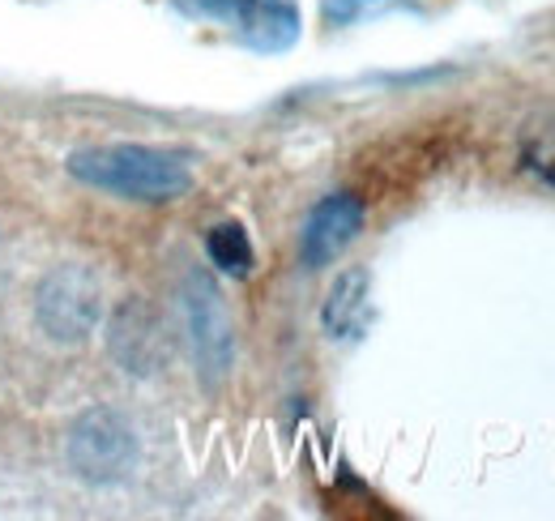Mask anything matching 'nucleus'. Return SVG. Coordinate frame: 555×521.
<instances>
[{
    "instance_id": "nucleus-1",
    "label": "nucleus",
    "mask_w": 555,
    "mask_h": 521,
    "mask_svg": "<svg viewBox=\"0 0 555 521\" xmlns=\"http://www.w3.org/2000/svg\"><path fill=\"white\" fill-rule=\"evenodd\" d=\"M69 176L81 180L86 189L125 196V201H176L193 189V167L171 154V150H154V145H86L69 154Z\"/></svg>"
},
{
    "instance_id": "nucleus-2",
    "label": "nucleus",
    "mask_w": 555,
    "mask_h": 521,
    "mask_svg": "<svg viewBox=\"0 0 555 521\" xmlns=\"http://www.w3.org/2000/svg\"><path fill=\"white\" fill-rule=\"evenodd\" d=\"M69 466L77 479L86 483H116L138 466V432L125 415L107 410V406H90L86 415H77L69 428Z\"/></svg>"
},
{
    "instance_id": "nucleus-3",
    "label": "nucleus",
    "mask_w": 555,
    "mask_h": 521,
    "mask_svg": "<svg viewBox=\"0 0 555 521\" xmlns=\"http://www.w3.org/2000/svg\"><path fill=\"white\" fill-rule=\"evenodd\" d=\"M184 317H189V342H193V359H197V377L209 390H218L231 372L235 359V338H231V317L227 304L214 287V278L193 269L184 278Z\"/></svg>"
},
{
    "instance_id": "nucleus-4",
    "label": "nucleus",
    "mask_w": 555,
    "mask_h": 521,
    "mask_svg": "<svg viewBox=\"0 0 555 521\" xmlns=\"http://www.w3.org/2000/svg\"><path fill=\"white\" fill-rule=\"evenodd\" d=\"M99 313H103V291H99V282L81 265H65V269H56V274H48L39 282L35 321H39V329L48 338L81 342V338L94 333Z\"/></svg>"
},
{
    "instance_id": "nucleus-5",
    "label": "nucleus",
    "mask_w": 555,
    "mask_h": 521,
    "mask_svg": "<svg viewBox=\"0 0 555 521\" xmlns=\"http://www.w3.org/2000/svg\"><path fill=\"white\" fill-rule=\"evenodd\" d=\"M363 231V201L354 193H330L321 196L299 231V257L308 269H325L330 260H338L354 244V236Z\"/></svg>"
},
{
    "instance_id": "nucleus-6",
    "label": "nucleus",
    "mask_w": 555,
    "mask_h": 521,
    "mask_svg": "<svg viewBox=\"0 0 555 521\" xmlns=\"http://www.w3.org/2000/svg\"><path fill=\"white\" fill-rule=\"evenodd\" d=\"M372 321V274L367 269H347L334 287H330V300L321 308V326L330 338L347 342L359 338Z\"/></svg>"
},
{
    "instance_id": "nucleus-7",
    "label": "nucleus",
    "mask_w": 555,
    "mask_h": 521,
    "mask_svg": "<svg viewBox=\"0 0 555 521\" xmlns=\"http://www.w3.org/2000/svg\"><path fill=\"white\" fill-rule=\"evenodd\" d=\"M235 30L257 52H286L299 39V13L286 0H248L235 17Z\"/></svg>"
},
{
    "instance_id": "nucleus-8",
    "label": "nucleus",
    "mask_w": 555,
    "mask_h": 521,
    "mask_svg": "<svg viewBox=\"0 0 555 521\" xmlns=\"http://www.w3.org/2000/svg\"><path fill=\"white\" fill-rule=\"evenodd\" d=\"M206 253L231 278H248L253 274V260H257L253 257V240H248V231L240 223H218L206 236Z\"/></svg>"
},
{
    "instance_id": "nucleus-9",
    "label": "nucleus",
    "mask_w": 555,
    "mask_h": 521,
    "mask_svg": "<svg viewBox=\"0 0 555 521\" xmlns=\"http://www.w3.org/2000/svg\"><path fill=\"white\" fill-rule=\"evenodd\" d=\"M244 4H248V0H176V9H180V13H189V17L231 22V26H235V17L244 13Z\"/></svg>"
},
{
    "instance_id": "nucleus-10",
    "label": "nucleus",
    "mask_w": 555,
    "mask_h": 521,
    "mask_svg": "<svg viewBox=\"0 0 555 521\" xmlns=\"http://www.w3.org/2000/svg\"><path fill=\"white\" fill-rule=\"evenodd\" d=\"M389 4L393 0H325V17L334 26H350V22H363V17H372V13L389 9Z\"/></svg>"
}]
</instances>
